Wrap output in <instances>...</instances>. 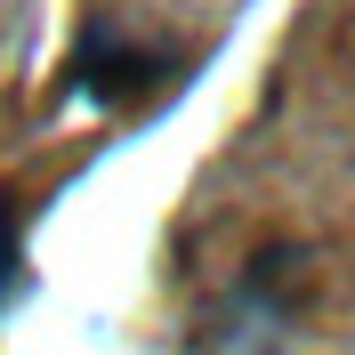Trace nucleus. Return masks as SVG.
Returning a JSON list of instances; mask_svg holds the SVG:
<instances>
[{
	"label": "nucleus",
	"instance_id": "1",
	"mask_svg": "<svg viewBox=\"0 0 355 355\" xmlns=\"http://www.w3.org/2000/svg\"><path fill=\"white\" fill-rule=\"evenodd\" d=\"M17 291H24V210L0 194V315H8Z\"/></svg>",
	"mask_w": 355,
	"mask_h": 355
}]
</instances>
